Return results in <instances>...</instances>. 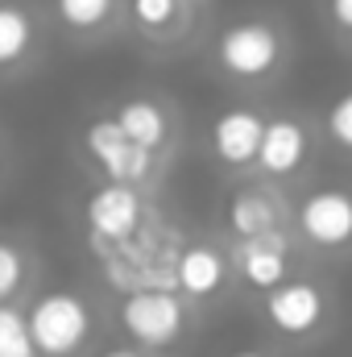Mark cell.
Instances as JSON below:
<instances>
[{
  "label": "cell",
  "mask_w": 352,
  "mask_h": 357,
  "mask_svg": "<svg viewBox=\"0 0 352 357\" xmlns=\"http://www.w3.org/2000/svg\"><path fill=\"white\" fill-rule=\"evenodd\" d=\"M38 357H75L91 341V307L71 291H50L25 307Z\"/></svg>",
  "instance_id": "obj_1"
},
{
  "label": "cell",
  "mask_w": 352,
  "mask_h": 357,
  "mask_svg": "<svg viewBox=\"0 0 352 357\" xmlns=\"http://www.w3.org/2000/svg\"><path fill=\"white\" fill-rule=\"evenodd\" d=\"M145 225V204L137 195V183H116L108 178L88 195V233L99 254H112L129 241L141 237Z\"/></svg>",
  "instance_id": "obj_2"
},
{
  "label": "cell",
  "mask_w": 352,
  "mask_h": 357,
  "mask_svg": "<svg viewBox=\"0 0 352 357\" xmlns=\"http://www.w3.org/2000/svg\"><path fill=\"white\" fill-rule=\"evenodd\" d=\"M120 328L145 349H166L186 333V303L166 287H137L120 303Z\"/></svg>",
  "instance_id": "obj_3"
},
{
  "label": "cell",
  "mask_w": 352,
  "mask_h": 357,
  "mask_svg": "<svg viewBox=\"0 0 352 357\" xmlns=\"http://www.w3.org/2000/svg\"><path fill=\"white\" fill-rule=\"evenodd\" d=\"M216 63L237 79H265L282 63V33L269 21H237L216 38Z\"/></svg>",
  "instance_id": "obj_4"
},
{
  "label": "cell",
  "mask_w": 352,
  "mask_h": 357,
  "mask_svg": "<svg viewBox=\"0 0 352 357\" xmlns=\"http://www.w3.org/2000/svg\"><path fill=\"white\" fill-rule=\"evenodd\" d=\"M262 312L282 337H307L319 328V320L328 312V295H323V287H315L307 278H286L273 291H265Z\"/></svg>",
  "instance_id": "obj_5"
},
{
  "label": "cell",
  "mask_w": 352,
  "mask_h": 357,
  "mask_svg": "<svg viewBox=\"0 0 352 357\" xmlns=\"http://www.w3.org/2000/svg\"><path fill=\"white\" fill-rule=\"evenodd\" d=\"M83 142H88V154L99 162V171L116 183H141L154 171V154L145 146L129 142L112 116H95L83 133Z\"/></svg>",
  "instance_id": "obj_6"
},
{
  "label": "cell",
  "mask_w": 352,
  "mask_h": 357,
  "mask_svg": "<svg viewBox=\"0 0 352 357\" xmlns=\"http://www.w3.org/2000/svg\"><path fill=\"white\" fill-rule=\"evenodd\" d=\"M298 233L319 245V250H344L352 241V195L340 187H323V191H311L298 212Z\"/></svg>",
  "instance_id": "obj_7"
},
{
  "label": "cell",
  "mask_w": 352,
  "mask_h": 357,
  "mask_svg": "<svg viewBox=\"0 0 352 357\" xmlns=\"http://www.w3.org/2000/svg\"><path fill=\"white\" fill-rule=\"evenodd\" d=\"M307 150H311V137H307L303 121L273 116V121H265L262 146H257V167L273 178H286L307 162Z\"/></svg>",
  "instance_id": "obj_8"
},
{
  "label": "cell",
  "mask_w": 352,
  "mask_h": 357,
  "mask_svg": "<svg viewBox=\"0 0 352 357\" xmlns=\"http://www.w3.org/2000/svg\"><path fill=\"white\" fill-rule=\"evenodd\" d=\"M265 133V116L253 108H228L216 116L211 125V146L220 154V162L228 167H249L257 162V146H262Z\"/></svg>",
  "instance_id": "obj_9"
},
{
  "label": "cell",
  "mask_w": 352,
  "mask_h": 357,
  "mask_svg": "<svg viewBox=\"0 0 352 357\" xmlns=\"http://www.w3.org/2000/svg\"><path fill=\"white\" fill-rule=\"evenodd\" d=\"M228 282V258L216 245H186L175 254V287L191 299H207Z\"/></svg>",
  "instance_id": "obj_10"
},
{
  "label": "cell",
  "mask_w": 352,
  "mask_h": 357,
  "mask_svg": "<svg viewBox=\"0 0 352 357\" xmlns=\"http://www.w3.org/2000/svg\"><path fill=\"white\" fill-rule=\"evenodd\" d=\"M282 199L265 187H245L228 199V229L249 241V237H273L282 233Z\"/></svg>",
  "instance_id": "obj_11"
},
{
  "label": "cell",
  "mask_w": 352,
  "mask_h": 357,
  "mask_svg": "<svg viewBox=\"0 0 352 357\" xmlns=\"http://www.w3.org/2000/svg\"><path fill=\"white\" fill-rule=\"evenodd\" d=\"M232 258H237V266H241V274H245V282H253L257 291H273L278 282H286V270H290L282 233L241 241Z\"/></svg>",
  "instance_id": "obj_12"
},
{
  "label": "cell",
  "mask_w": 352,
  "mask_h": 357,
  "mask_svg": "<svg viewBox=\"0 0 352 357\" xmlns=\"http://www.w3.org/2000/svg\"><path fill=\"white\" fill-rule=\"evenodd\" d=\"M112 121L120 125V133H125L129 142L145 146L150 154H158V150L170 142V116H166V108H162L158 100H125V104L112 112Z\"/></svg>",
  "instance_id": "obj_13"
},
{
  "label": "cell",
  "mask_w": 352,
  "mask_h": 357,
  "mask_svg": "<svg viewBox=\"0 0 352 357\" xmlns=\"http://www.w3.org/2000/svg\"><path fill=\"white\" fill-rule=\"evenodd\" d=\"M38 42V25H33V13L25 4H13V0H0V71H13L29 59Z\"/></svg>",
  "instance_id": "obj_14"
},
{
  "label": "cell",
  "mask_w": 352,
  "mask_h": 357,
  "mask_svg": "<svg viewBox=\"0 0 352 357\" xmlns=\"http://www.w3.org/2000/svg\"><path fill=\"white\" fill-rule=\"evenodd\" d=\"M29 287V250L13 237H0V303H17Z\"/></svg>",
  "instance_id": "obj_15"
},
{
  "label": "cell",
  "mask_w": 352,
  "mask_h": 357,
  "mask_svg": "<svg viewBox=\"0 0 352 357\" xmlns=\"http://www.w3.org/2000/svg\"><path fill=\"white\" fill-rule=\"evenodd\" d=\"M54 13L67 29H79V33H91L99 25L112 21L116 13V0H54Z\"/></svg>",
  "instance_id": "obj_16"
},
{
  "label": "cell",
  "mask_w": 352,
  "mask_h": 357,
  "mask_svg": "<svg viewBox=\"0 0 352 357\" xmlns=\"http://www.w3.org/2000/svg\"><path fill=\"white\" fill-rule=\"evenodd\" d=\"M182 13H186L182 0H129V17L145 33H170L182 21Z\"/></svg>",
  "instance_id": "obj_17"
},
{
  "label": "cell",
  "mask_w": 352,
  "mask_h": 357,
  "mask_svg": "<svg viewBox=\"0 0 352 357\" xmlns=\"http://www.w3.org/2000/svg\"><path fill=\"white\" fill-rule=\"evenodd\" d=\"M0 357H38L29 320L17 303H0Z\"/></svg>",
  "instance_id": "obj_18"
},
{
  "label": "cell",
  "mask_w": 352,
  "mask_h": 357,
  "mask_svg": "<svg viewBox=\"0 0 352 357\" xmlns=\"http://www.w3.org/2000/svg\"><path fill=\"white\" fill-rule=\"evenodd\" d=\"M323 129H328V137H332L340 150L352 154V91H344V96L332 100V108H328V116H323Z\"/></svg>",
  "instance_id": "obj_19"
},
{
  "label": "cell",
  "mask_w": 352,
  "mask_h": 357,
  "mask_svg": "<svg viewBox=\"0 0 352 357\" xmlns=\"http://www.w3.org/2000/svg\"><path fill=\"white\" fill-rule=\"evenodd\" d=\"M328 13H332V21H336V25L352 29V0H328Z\"/></svg>",
  "instance_id": "obj_20"
},
{
  "label": "cell",
  "mask_w": 352,
  "mask_h": 357,
  "mask_svg": "<svg viewBox=\"0 0 352 357\" xmlns=\"http://www.w3.org/2000/svg\"><path fill=\"white\" fill-rule=\"evenodd\" d=\"M99 357H145V354H137V349H108V354H99Z\"/></svg>",
  "instance_id": "obj_21"
},
{
  "label": "cell",
  "mask_w": 352,
  "mask_h": 357,
  "mask_svg": "<svg viewBox=\"0 0 352 357\" xmlns=\"http://www.w3.org/2000/svg\"><path fill=\"white\" fill-rule=\"evenodd\" d=\"M228 357H269V354H262V349H232Z\"/></svg>",
  "instance_id": "obj_22"
},
{
  "label": "cell",
  "mask_w": 352,
  "mask_h": 357,
  "mask_svg": "<svg viewBox=\"0 0 352 357\" xmlns=\"http://www.w3.org/2000/svg\"><path fill=\"white\" fill-rule=\"evenodd\" d=\"M349 42H352V29H349Z\"/></svg>",
  "instance_id": "obj_23"
}]
</instances>
